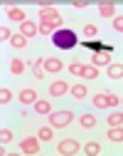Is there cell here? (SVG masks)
<instances>
[{"mask_svg":"<svg viewBox=\"0 0 123 156\" xmlns=\"http://www.w3.org/2000/svg\"><path fill=\"white\" fill-rule=\"evenodd\" d=\"M52 40H54V45H57L59 50H71V47L76 45V35H74L71 30H57V32L52 35Z\"/></svg>","mask_w":123,"mask_h":156,"instance_id":"cell-1","label":"cell"},{"mask_svg":"<svg viewBox=\"0 0 123 156\" xmlns=\"http://www.w3.org/2000/svg\"><path fill=\"white\" fill-rule=\"evenodd\" d=\"M118 104H121V99H118L116 94H111V92H98L94 97V107L96 109H113Z\"/></svg>","mask_w":123,"mask_h":156,"instance_id":"cell-2","label":"cell"},{"mask_svg":"<svg viewBox=\"0 0 123 156\" xmlns=\"http://www.w3.org/2000/svg\"><path fill=\"white\" fill-rule=\"evenodd\" d=\"M71 119H74L71 112H52V114H49V122H52L54 129H64V126H69Z\"/></svg>","mask_w":123,"mask_h":156,"instance_id":"cell-3","label":"cell"},{"mask_svg":"<svg viewBox=\"0 0 123 156\" xmlns=\"http://www.w3.org/2000/svg\"><path fill=\"white\" fill-rule=\"evenodd\" d=\"M57 151H59L62 156H71V154H79V151H81V144L74 141V139H64V141L57 144Z\"/></svg>","mask_w":123,"mask_h":156,"instance_id":"cell-4","label":"cell"},{"mask_svg":"<svg viewBox=\"0 0 123 156\" xmlns=\"http://www.w3.org/2000/svg\"><path fill=\"white\" fill-rule=\"evenodd\" d=\"M39 136H25L22 141H20V151L22 154H39Z\"/></svg>","mask_w":123,"mask_h":156,"instance_id":"cell-5","label":"cell"},{"mask_svg":"<svg viewBox=\"0 0 123 156\" xmlns=\"http://www.w3.org/2000/svg\"><path fill=\"white\" fill-rule=\"evenodd\" d=\"M91 65H94V67H106V65H111V50H98V52H94Z\"/></svg>","mask_w":123,"mask_h":156,"instance_id":"cell-6","label":"cell"},{"mask_svg":"<svg viewBox=\"0 0 123 156\" xmlns=\"http://www.w3.org/2000/svg\"><path fill=\"white\" fill-rule=\"evenodd\" d=\"M39 20H42V23H57V20H62V15H59L54 8L42 5V8H39Z\"/></svg>","mask_w":123,"mask_h":156,"instance_id":"cell-7","label":"cell"},{"mask_svg":"<svg viewBox=\"0 0 123 156\" xmlns=\"http://www.w3.org/2000/svg\"><path fill=\"white\" fill-rule=\"evenodd\" d=\"M67 92H71V87H69L67 82H62V80H57V82L49 84V94H52V97H64Z\"/></svg>","mask_w":123,"mask_h":156,"instance_id":"cell-8","label":"cell"},{"mask_svg":"<svg viewBox=\"0 0 123 156\" xmlns=\"http://www.w3.org/2000/svg\"><path fill=\"white\" fill-rule=\"evenodd\" d=\"M37 32H39V27H37L32 20H27V23H22V25H20V35H25L27 40H30V37H35Z\"/></svg>","mask_w":123,"mask_h":156,"instance_id":"cell-9","label":"cell"},{"mask_svg":"<svg viewBox=\"0 0 123 156\" xmlns=\"http://www.w3.org/2000/svg\"><path fill=\"white\" fill-rule=\"evenodd\" d=\"M20 102H22L25 107H27V104H35V102H37V92H35L32 87L22 89V92H20Z\"/></svg>","mask_w":123,"mask_h":156,"instance_id":"cell-10","label":"cell"},{"mask_svg":"<svg viewBox=\"0 0 123 156\" xmlns=\"http://www.w3.org/2000/svg\"><path fill=\"white\" fill-rule=\"evenodd\" d=\"M8 20H15V23H27V15H25V10H20V8H10L8 10Z\"/></svg>","mask_w":123,"mask_h":156,"instance_id":"cell-11","label":"cell"},{"mask_svg":"<svg viewBox=\"0 0 123 156\" xmlns=\"http://www.w3.org/2000/svg\"><path fill=\"white\" fill-rule=\"evenodd\" d=\"M62 67H64L62 60H57V57H45V69L47 72H59Z\"/></svg>","mask_w":123,"mask_h":156,"instance_id":"cell-12","label":"cell"},{"mask_svg":"<svg viewBox=\"0 0 123 156\" xmlns=\"http://www.w3.org/2000/svg\"><path fill=\"white\" fill-rule=\"evenodd\" d=\"M32 107H35L37 114H52V104H49V99H37Z\"/></svg>","mask_w":123,"mask_h":156,"instance_id":"cell-13","label":"cell"},{"mask_svg":"<svg viewBox=\"0 0 123 156\" xmlns=\"http://www.w3.org/2000/svg\"><path fill=\"white\" fill-rule=\"evenodd\" d=\"M25 67H27V62L17 60V57H12V60H10V72H12V74H22Z\"/></svg>","mask_w":123,"mask_h":156,"instance_id":"cell-14","label":"cell"},{"mask_svg":"<svg viewBox=\"0 0 123 156\" xmlns=\"http://www.w3.org/2000/svg\"><path fill=\"white\" fill-rule=\"evenodd\" d=\"M32 72H35V80H42V77H45V57L35 60V65H32Z\"/></svg>","mask_w":123,"mask_h":156,"instance_id":"cell-15","label":"cell"},{"mask_svg":"<svg viewBox=\"0 0 123 156\" xmlns=\"http://www.w3.org/2000/svg\"><path fill=\"white\" fill-rule=\"evenodd\" d=\"M98 15H101V17H116V8H113L111 3H101V5H98Z\"/></svg>","mask_w":123,"mask_h":156,"instance_id":"cell-16","label":"cell"},{"mask_svg":"<svg viewBox=\"0 0 123 156\" xmlns=\"http://www.w3.org/2000/svg\"><path fill=\"white\" fill-rule=\"evenodd\" d=\"M106 136H108L111 141H116V144H118V141H123V126H111Z\"/></svg>","mask_w":123,"mask_h":156,"instance_id":"cell-17","label":"cell"},{"mask_svg":"<svg viewBox=\"0 0 123 156\" xmlns=\"http://www.w3.org/2000/svg\"><path fill=\"white\" fill-rule=\"evenodd\" d=\"M10 45H12L15 50H22V47L27 45V37H25V35H20V32H17V35H12V40H10Z\"/></svg>","mask_w":123,"mask_h":156,"instance_id":"cell-18","label":"cell"},{"mask_svg":"<svg viewBox=\"0 0 123 156\" xmlns=\"http://www.w3.org/2000/svg\"><path fill=\"white\" fill-rule=\"evenodd\" d=\"M79 124L84 126V129H94V126H96V116H94V114H84V116L79 119Z\"/></svg>","mask_w":123,"mask_h":156,"instance_id":"cell-19","label":"cell"},{"mask_svg":"<svg viewBox=\"0 0 123 156\" xmlns=\"http://www.w3.org/2000/svg\"><path fill=\"white\" fill-rule=\"evenodd\" d=\"M108 77L111 80H121L123 77V65H108Z\"/></svg>","mask_w":123,"mask_h":156,"instance_id":"cell-20","label":"cell"},{"mask_svg":"<svg viewBox=\"0 0 123 156\" xmlns=\"http://www.w3.org/2000/svg\"><path fill=\"white\" fill-rule=\"evenodd\" d=\"M106 122H108V126H123V114L121 112H113Z\"/></svg>","mask_w":123,"mask_h":156,"instance_id":"cell-21","label":"cell"},{"mask_svg":"<svg viewBox=\"0 0 123 156\" xmlns=\"http://www.w3.org/2000/svg\"><path fill=\"white\" fill-rule=\"evenodd\" d=\"M84 154H89V156H98V154H101V146H98L96 141H89V144L84 146Z\"/></svg>","mask_w":123,"mask_h":156,"instance_id":"cell-22","label":"cell"},{"mask_svg":"<svg viewBox=\"0 0 123 156\" xmlns=\"http://www.w3.org/2000/svg\"><path fill=\"white\" fill-rule=\"evenodd\" d=\"M84 77H86V80H96V77H98V67H94V65H84Z\"/></svg>","mask_w":123,"mask_h":156,"instance_id":"cell-23","label":"cell"},{"mask_svg":"<svg viewBox=\"0 0 123 156\" xmlns=\"http://www.w3.org/2000/svg\"><path fill=\"white\" fill-rule=\"evenodd\" d=\"M71 94L76 97V99H84V97H86V87L84 84H74L71 87Z\"/></svg>","mask_w":123,"mask_h":156,"instance_id":"cell-24","label":"cell"},{"mask_svg":"<svg viewBox=\"0 0 123 156\" xmlns=\"http://www.w3.org/2000/svg\"><path fill=\"white\" fill-rule=\"evenodd\" d=\"M52 129H54V126H42V129L37 131V136H39L42 141H49V139H52Z\"/></svg>","mask_w":123,"mask_h":156,"instance_id":"cell-25","label":"cell"},{"mask_svg":"<svg viewBox=\"0 0 123 156\" xmlns=\"http://www.w3.org/2000/svg\"><path fill=\"white\" fill-rule=\"evenodd\" d=\"M69 72H71L74 77H84V65H79V62H74V65H69Z\"/></svg>","mask_w":123,"mask_h":156,"instance_id":"cell-26","label":"cell"},{"mask_svg":"<svg viewBox=\"0 0 123 156\" xmlns=\"http://www.w3.org/2000/svg\"><path fill=\"white\" fill-rule=\"evenodd\" d=\"M10 99H12V92H10V89H5V87H3V92H0V102H3V104H8V102H10Z\"/></svg>","mask_w":123,"mask_h":156,"instance_id":"cell-27","label":"cell"},{"mask_svg":"<svg viewBox=\"0 0 123 156\" xmlns=\"http://www.w3.org/2000/svg\"><path fill=\"white\" fill-rule=\"evenodd\" d=\"M0 141H3V144H10V141H12V131L3 129V131H0Z\"/></svg>","mask_w":123,"mask_h":156,"instance_id":"cell-28","label":"cell"},{"mask_svg":"<svg viewBox=\"0 0 123 156\" xmlns=\"http://www.w3.org/2000/svg\"><path fill=\"white\" fill-rule=\"evenodd\" d=\"M96 32H98L96 25H84V35H86V37H96Z\"/></svg>","mask_w":123,"mask_h":156,"instance_id":"cell-29","label":"cell"},{"mask_svg":"<svg viewBox=\"0 0 123 156\" xmlns=\"http://www.w3.org/2000/svg\"><path fill=\"white\" fill-rule=\"evenodd\" d=\"M113 27H116L118 32H123V15H116V17H113Z\"/></svg>","mask_w":123,"mask_h":156,"instance_id":"cell-30","label":"cell"},{"mask_svg":"<svg viewBox=\"0 0 123 156\" xmlns=\"http://www.w3.org/2000/svg\"><path fill=\"white\" fill-rule=\"evenodd\" d=\"M0 37H3V40H12V30L10 27H3V30H0Z\"/></svg>","mask_w":123,"mask_h":156,"instance_id":"cell-31","label":"cell"},{"mask_svg":"<svg viewBox=\"0 0 123 156\" xmlns=\"http://www.w3.org/2000/svg\"><path fill=\"white\" fill-rule=\"evenodd\" d=\"M74 8H76V10H81V8H86V0H76V3H74Z\"/></svg>","mask_w":123,"mask_h":156,"instance_id":"cell-32","label":"cell"},{"mask_svg":"<svg viewBox=\"0 0 123 156\" xmlns=\"http://www.w3.org/2000/svg\"><path fill=\"white\" fill-rule=\"evenodd\" d=\"M121 104H123V99H121Z\"/></svg>","mask_w":123,"mask_h":156,"instance_id":"cell-33","label":"cell"}]
</instances>
